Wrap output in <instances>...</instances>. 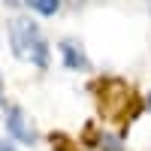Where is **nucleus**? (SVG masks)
<instances>
[{"label":"nucleus","instance_id":"2","mask_svg":"<svg viewBox=\"0 0 151 151\" xmlns=\"http://www.w3.org/2000/svg\"><path fill=\"white\" fill-rule=\"evenodd\" d=\"M6 127H9V133L15 136V139H21V142H30V139H33V130L27 127V124H24V115H21V109H9Z\"/></svg>","mask_w":151,"mask_h":151},{"label":"nucleus","instance_id":"1","mask_svg":"<svg viewBox=\"0 0 151 151\" xmlns=\"http://www.w3.org/2000/svg\"><path fill=\"white\" fill-rule=\"evenodd\" d=\"M12 52H15V58L36 64V67H45V60H48L45 40L36 30V24H30V21H18L12 27Z\"/></svg>","mask_w":151,"mask_h":151},{"label":"nucleus","instance_id":"6","mask_svg":"<svg viewBox=\"0 0 151 151\" xmlns=\"http://www.w3.org/2000/svg\"><path fill=\"white\" fill-rule=\"evenodd\" d=\"M70 3H76V6H79V3H85V0H70Z\"/></svg>","mask_w":151,"mask_h":151},{"label":"nucleus","instance_id":"4","mask_svg":"<svg viewBox=\"0 0 151 151\" xmlns=\"http://www.w3.org/2000/svg\"><path fill=\"white\" fill-rule=\"evenodd\" d=\"M64 55H67V67H73V70H79V67H85V58H82V55H76V48H73V42H64Z\"/></svg>","mask_w":151,"mask_h":151},{"label":"nucleus","instance_id":"8","mask_svg":"<svg viewBox=\"0 0 151 151\" xmlns=\"http://www.w3.org/2000/svg\"><path fill=\"white\" fill-rule=\"evenodd\" d=\"M9 3H18V0H9Z\"/></svg>","mask_w":151,"mask_h":151},{"label":"nucleus","instance_id":"7","mask_svg":"<svg viewBox=\"0 0 151 151\" xmlns=\"http://www.w3.org/2000/svg\"><path fill=\"white\" fill-rule=\"evenodd\" d=\"M148 106H151V94H148Z\"/></svg>","mask_w":151,"mask_h":151},{"label":"nucleus","instance_id":"3","mask_svg":"<svg viewBox=\"0 0 151 151\" xmlns=\"http://www.w3.org/2000/svg\"><path fill=\"white\" fill-rule=\"evenodd\" d=\"M24 3H27L33 12H40V15H55L64 0H24Z\"/></svg>","mask_w":151,"mask_h":151},{"label":"nucleus","instance_id":"5","mask_svg":"<svg viewBox=\"0 0 151 151\" xmlns=\"http://www.w3.org/2000/svg\"><path fill=\"white\" fill-rule=\"evenodd\" d=\"M0 151H12V148H9V145H3V142H0Z\"/></svg>","mask_w":151,"mask_h":151}]
</instances>
